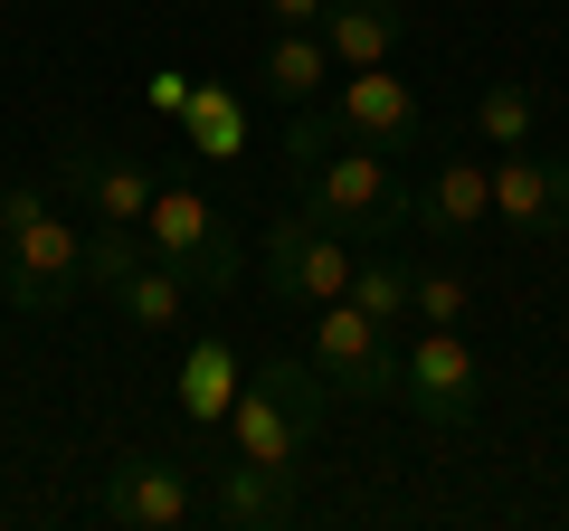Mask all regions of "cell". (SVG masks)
Instances as JSON below:
<instances>
[{"label":"cell","instance_id":"cell-2","mask_svg":"<svg viewBox=\"0 0 569 531\" xmlns=\"http://www.w3.org/2000/svg\"><path fill=\"white\" fill-rule=\"evenodd\" d=\"M323 370H313V351L295 361V351H266L257 370L238 380V409H228V447L238 455H257V465H295L305 455V437L323 428Z\"/></svg>","mask_w":569,"mask_h":531},{"label":"cell","instance_id":"cell-11","mask_svg":"<svg viewBox=\"0 0 569 531\" xmlns=\"http://www.w3.org/2000/svg\"><path fill=\"white\" fill-rule=\"evenodd\" d=\"M58 190L86 200L104 228H142V209H152L162 181H152L142 162H123V152H104L96 133H67V143H58Z\"/></svg>","mask_w":569,"mask_h":531},{"label":"cell","instance_id":"cell-20","mask_svg":"<svg viewBox=\"0 0 569 531\" xmlns=\"http://www.w3.org/2000/svg\"><path fill=\"white\" fill-rule=\"evenodd\" d=\"M181 123H190V143H200V152H238V143H247V114L219 96V86H190Z\"/></svg>","mask_w":569,"mask_h":531},{"label":"cell","instance_id":"cell-15","mask_svg":"<svg viewBox=\"0 0 569 531\" xmlns=\"http://www.w3.org/2000/svg\"><path fill=\"white\" fill-rule=\"evenodd\" d=\"M238 380H247V361L219 342V332H209V342H190V351H181V418H190V428H228Z\"/></svg>","mask_w":569,"mask_h":531},{"label":"cell","instance_id":"cell-8","mask_svg":"<svg viewBox=\"0 0 569 531\" xmlns=\"http://www.w3.org/2000/svg\"><path fill=\"white\" fill-rule=\"evenodd\" d=\"M200 465L190 455H123L114 474H104V522H123V531H181V522H200Z\"/></svg>","mask_w":569,"mask_h":531},{"label":"cell","instance_id":"cell-18","mask_svg":"<svg viewBox=\"0 0 569 531\" xmlns=\"http://www.w3.org/2000/svg\"><path fill=\"white\" fill-rule=\"evenodd\" d=\"M408 285H418V266H408L389 238L351 257V304H361V313H380V323H399V313H408Z\"/></svg>","mask_w":569,"mask_h":531},{"label":"cell","instance_id":"cell-4","mask_svg":"<svg viewBox=\"0 0 569 531\" xmlns=\"http://www.w3.org/2000/svg\"><path fill=\"white\" fill-rule=\"evenodd\" d=\"M351 257H361V247H351V238H332V228L313 219L305 200H295V209H276V219H266V238H257L266 294H276L284 313H313V304H332V294H351Z\"/></svg>","mask_w":569,"mask_h":531},{"label":"cell","instance_id":"cell-9","mask_svg":"<svg viewBox=\"0 0 569 531\" xmlns=\"http://www.w3.org/2000/svg\"><path fill=\"white\" fill-rule=\"evenodd\" d=\"M332 114H342L351 143H380V152H399V162L427 152V114H418V96H408L389 67H342V77H332Z\"/></svg>","mask_w":569,"mask_h":531},{"label":"cell","instance_id":"cell-7","mask_svg":"<svg viewBox=\"0 0 569 531\" xmlns=\"http://www.w3.org/2000/svg\"><path fill=\"white\" fill-rule=\"evenodd\" d=\"M475 399H485V361H475L466 323H427L399 351V409L427 418V428H466Z\"/></svg>","mask_w":569,"mask_h":531},{"label":"cell","instance_id":"cell-12","mask_svg":"<svg viewBox=\"0 0 569 531\" xmlns=\"http://www.w3.org/2000/svg\"><path fill=\"white\" fill-rule=\"evenodd\" d=\"M408 219H418L427 238H475V228L493 219V162H475V152H437Z\"/></svg>","mask_w":569,"mask_h":531},{"label":"cell","instance_id":"cell-19","mask_svg":"<svg viewBox=\"0 0 569 531\" xmlns=\"http://www.w3.org/2000/svg\"><path fill=\"white\" fill-rule=\"evenodd\" d=\"M531 123H541V96H531V86H485V96H475V133H485L493 152L531 143Z\"/></svg>","mask_w":569,"mask_h":531},{"label":"cell","instance_id":"cell-14","mask_svg":"<svg viewBox=\"0 0 569 531\" xmlns=\"http://www.w3.org/2000/svg\"><path fill=\"white\" fill-rule=\"evenodd\" d=\"M399 39H408V10H399V0H332V10H323L332 67H389V58H399Z\"/></svg>","mask_w":569,"mask_h":531},{"label":"cell","instance_id":"cell-3","mask_svg":"<svg viewBox=\"0 0 569 531\" xmlns=\"http://www.w3.org/2000/svg\"><path fill=\"white\" fill-rule=\"evenodd\" d=\"M142 247L181 275L190 294H238V275H247V257H238V228L219 219V209L200 200V190H152V209H142Z\"/></svg>","mask_w":569,"mask_h":531},{"label":"cell","instance_id":"cell-1","mask_svg":"<svg viewBox=\"0 0 569 531\" xmlns=\"http://www.w3.org/2000/svg\"><path fill=\"white\" fill-rule=\"evenodd\" d=\"M284 181H295V200L351 247H380L389 228H408V209H418L399 152L351 143L342 114H332V96L323 104H284Z\"/></svg>","mask_w":569,"mask_h":531},{"label":"cell","instance_id":"cell-5","mask_svg":"<svg viewBox=\"0 0 569 531\" xmlns=\"http://www.w3.org/2000/svg\"><path fill=\"white\" fill-rule=\"evenodd\" d=\"M313 370H323L332 399H361V409L399 399V342H389V323H380V313H361L351 294L313 304Z\"/></svg>","mask_w":569,"mask_h":531},{"label":"cell","instance_id":"cell-10","mask_svg":"<svg viewBox=\"0 0 569 531\" xmlns=\"http://www.w3.org/2000/svg\"><path fill=\"white\" fill-rule=\"evenodd\" d=\"M493 219L512 238H569V162L531 143L493 152Z\"/></svg>","mask_w":569,"mask_h":531},{"label":"cell","instance_id":"cell-6","mask_svg":"<svg viewBox=\"0 0 569 531\" xmlns=\"http://www.w3.org/2000/svg\"><path fill=\"white\" fill-rule=\"evenodd\" d=\"M0 294H10V313H29V323L67 313L86 294V228H67L58 209H48L20 238H0Z\"/></svg>","mask_w":569,"mask_h":531},{"label":"cell","instance_id":"cell-24","mask_svg":"<svg viewBox=\"0 0 569 531\" xmlns=\"http://www.w3.org/2000/svg\"><path fill=\"white\" fill-rule=\"evenodd\" d=\"M152 104H171V114L190 104V77H181V67H162V77H152Z\"/></svg>","mask_w":569,"mask_h":531},{"label":"cell","instance_id":"cell-17","mask_svg":"<svg viewBox=\"0 0 569 531\" xmlns=\"http://www.w3.org/2000/svg\"><path fill=\"white\" fill-rule=\"evenodd\" d=\"M114 313H123L133 332H181V323H190V285L171 275L162 257H152V247H142V266L114 285Z\"/></svg>","mask_w":569,"mask_h":531},{"label":"cell","instance_id":"cell-16","mask_svg":"<svg viewBox=\"0 0 569 531\" xmlns=\"http://www.w3.org/2000/svg\"><path fill=\"white\" fill-rule=\"evenodd\" d=\"M332 48H323V29H276L266 39V86H276V104H323L332 96Z\"/></svg>","mask_w":569,"mask_h":531},{"label":"cell","instance_id":"cell-23","mask_svg":"<svg viewBox=\"0 0 569 531\" xmlns=\"http://www.w3.org/2000/svg\"><path fill=\"white\" fill-rule=\"evenodd\" d=\"M323 10H332V0H266V20H276V29H323Z\"/></svg>","mask_w":569,"mask_h":531},{"label":"cell","instance_id":"cell-21","mask_svg":"<svg viewBox=\"0 0 569 531\" xmlns=\"http://www.w3.org/2000/svg\"><path fill=\"white\" fill-rule=\"evenodd\" d=\"M408 313H418V323H466V313H475V285L456 275V266H418V285H408Z\"/></svg>","mask_w":569,"mask_h":531},{"label":"cell","instance_id":"cell-22","mask_svg":"<svg viewBox=\"0 0 569 531\" xmlns=\"http://www.w3.org/2000/svg\"><path fill=\"white\" fill-rule=\"evenodd\" d=\"M29 219H48V190L39 181H0V238H20Z\"/></svg>","mask_w":569,"mask_h":531},{"label":"cell","instance_id":"cell-13","mask_svg":"<svg viewBox=\"0 0 569 531\" xmlns=\"http://www.w3.org/2000/svg\"><path fill=\"white\" fill-rule=\"evenodd\" d=\"M209 512H219L228 531H276L284 512H295V465H257V455L228 447L219 465H209Z\"/></svg>","mask_w":569,"mask_h":531}]
</instances>
